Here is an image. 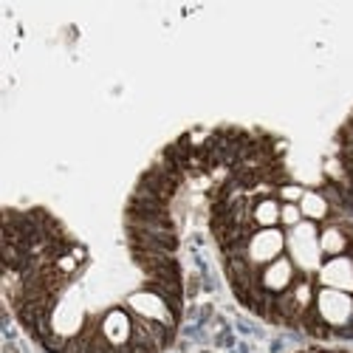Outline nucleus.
Masks as SVG:
<instances>
[{
	"label": "nucleus",
	"instance_id": "f257e3e1",
	"mask_svg": "<svg viewBox=\"0 0 353 353\" xmlns=\"http://www.w3.org/2000/svg\"><path fill=\"white\" fill-rule=\"evenodd\" d=\"M336 172L353 184V110L336 130Z\"/></svg>",
	"mask_w": 353,
	"mask_h": 353
}]
</instances>
